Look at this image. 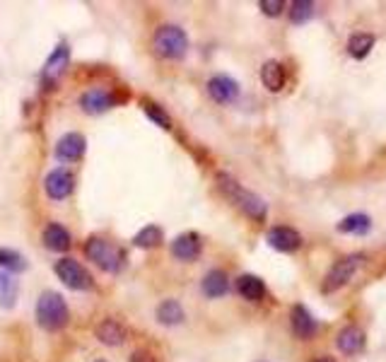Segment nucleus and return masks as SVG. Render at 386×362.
<instances>
[{
	"label": "nucleus",
	"instance_id": "obj_31",
	"mask_svg": "<svg viewBox=\"0 0 386 362\" xmlns=\"http://www.w3.org/2000/svg\"><path fill=\"white\" fill-rule=\"evenodd\" d=\"M314 362H331V360H324V358H321V360H314Z\"/></svg>",
	"mask_w": 386,
	"mask_h": 362
},
{
	"label": "nucleus",
	"instance_id": "obj_1",
	"mask_svg": "<svg viewBox=\"0 0 386 362\" xmlns=\"http://www.w3.org/2000/svg\"><path fill=\"white\" fill-rule=\"evenodd\" d=\"M218 184H220V191L230 198L235 206L242 210L244 215H249L251 220H266V201H263L261 196L251 194L249 189H244L242 184H239L237 179H232L230 174H218Z\"/></svg>",
	"mask_w": 386,
	"mask_h": 362
},
{
	"label": "nucleus",
	"instance_id": "obj_24",
	"mask_svg": "<svg viewBox=\"0 0 386 362\" xmlns=\"http://www.w3.org/2000/svg\"><path fill=\"white\" fill-rule=\"evenodd\" d=\"M162 242H165V232H162L157 225L143 227V230H140L138 235L133 237V244L140 247V249H155V247H160Z\"/></svg>",
	"mask_w": 386,
	"mask_h": 362
},
{
	"label": "nucleus",
	"instance_id": "obj_26",
	"mask_svg": "<svg viewBox=\"0 0 386 362\" xmlns=\"http://www.w3.org/2000/svg\"><path fill=\"white\" fill-rule=\"evenodd\" d=\"M372 46H374V37H372V34H355V37L348 42V54L360 61V58L370 56Z\"/></svg>",
	"mask_w": 386,
	"mask_h": 362
},
{
	"label": "nucleus",
	"instance_id": "obj_15",
	"mask_svg": "<svg viewBox=\"0 0 386 362\" xmlns=\"http://www.w3.org/2000/svg\"><path fill=\"white\" fill-rule=\"evenodd\" d=\"M42 239H44V247L51 249V251H68L70 244H73V237H70V232L63 225H58V223L46 225Z\"/></svg>",
	"mask_w": 386,
	"mask_h": 362
},
{
	"label": "nucleus",
	"instance_id": "obj_10",
	"mask_svg": "<svg viewBox=\"0 0 386 362\" xmlns=\"http://www.w3.org/2000/svg\"><path fill=\"white\" fill-rule=\"evenodd\" d=\"M87 150V140L83 133H66L56 143V157L61 162H78Z\"/></svg>",
	"mask_w": 386,
	"mask_h": 362
},
{
	"label": "nucleus",
	"instance_id": "obj_28",
	"mask_svg": "<svg viewBox=\"0 0 386 362\" xmlns=\"http://www.w3.org/2000/svg\"><path fill=\"white\" fill-rule=\"evenodd\" d=\"M312 15H314V3H309V0H295V3L290 5V20L295 22V25L307 22Z\"/></svg>",
	"mask_w": 386,
	"mask_h": 362
},
{
	"label": "nucleus",
	"instance_id": "obj_22",
	"mask_svg": "<svg viewBox=\"0 0 386 362\" xmlns=\"http://www.w3.org/2000/svg\"><path fill=\"white\" fill-rule=\"evenodd\" d=\"M17 295H20V285H17L15 276L0 271V307L13 309L17 305Z\"/></svg>",
	"mask_w": 386,
	"mask_h": 362
},
{
	"label": "nucleus",
	"instance_id": "obj_23",
	"mask_svg": "<svg viewBox=\"0 0 386 362\" xmlns=\"http://www.w3.org/2000/svg\"><path fill=\"white\" fill-rule=\"evenodd\" d=\"M372 230V220L370 215H362V213H355V215H348L338 223V232L343 235H365V232Z\"/></svg>",
	"mask_w": 386,
	"mask_h": 362
},
{
	"label": "nucleus",
	"instance_id": "obj_4",
	"mask_svg": "<svg viewBox=\"0 0 386 362\" xmlns=\"http://www.w3.org/2000/svg\"><path fill=\"white\" fill-rule=\"evenodd\" d=\"M85 254L104 273H119L124 266V251L104 237H90L85 242Z\"/></svg>",
	"mask_w": 386,
	"mask_h": 362
},
{
	"label": "nucleus",
	"instance_id": "obj_32",
	"mask_svg": "<svg viewBox=\"0 0 386 362\" xmlns=\"http://www.w3.org/2000/svg\"><path fill=\"white\" fill-rule=\"evenodd\" d=\"M95 362H107V360H95Z\"/></svg>",
	"mask_w": 386,
	"mask_h": 362
},
{
	"label": "nucleus",
	"instance_id": "obj_7",
	"mask_svg": "<svg viewBox=\"0 0 386 362\" xmlns=\"http://www.w3.org/2000/svg\"><path fill=\"white\" fill-rule=\"evenodd\" d=\"M358 264H360V256H345V259L336 261L331 271L326 273L324 293H336L338 288H343V285L355 276V271H358Z\"/></svg>",
	"mask_w": 386,
	"mask_h": 362
},
{
	"label": "nucleus",
	"instance_id": "obj_5",
	"mask_svg": "<svg viewBox=\"0 0 386 362\" xmlns=\"http://www.w3.org/2000/svg\"><path fill=\"white\" fill-rule=\"evenodd\" d=\"M54 271H56L58 280H61V283L70 290H80V293H85V290L95 288V280H92L90 271H87L83 264H78L75 259H61L54 266Z\"/></svg>",
	"mask_w": 386,
	"mask_h": 362
},
{
	"label": "nucleus",
	"instance_id": "obj_29",
	"mask_svg": "<svg viewBox=\"0 0 386 362\" xmlns=\"http://www.w3.org/2000/svg\"><path fill=\"white\" fill-rule=\"evenodd\" d=\"M283 8H285L283 0H261V10L266 15H271V17H276V15L283 13Z\"/></svg>",
	"mask_w": 386,
	"mask_h": 362
},
{
	"label": "nucleus",
	"instance_id": "obj_11",
	"mask_svg": "<svg viewBox=\"0 0 386 362\" xmlns=\"http://www.w3.org/2000/svg\"><path fill=\"white\" fill-rule=\"evenodd\" d=\"M208 95L218 104H232L239 97V85L230 75H213L208 80Z\"/></svg>",
	"mask_w": 386,
	"mask_h": 362
},
{
	"label": "nucleus",
	"instance_id": "obj_13",
	"mask_svg": "<svg viewBox=\"0 0 386 362\" xmlns=\"http://www.w3.org/2000/svg\"><path fill=\"white\" fill-rule=\"evenodd\" d=\"M268 244H271L276 251H283V254H290V251H297L302 244V237L297 230L292 227H273L271 232L266 235Z\"/></svg>",
	"mask_w": 386,
	"mask_h": 362
},
{
	"label": "nucleus",
	"instance_id": "obj_18",
	"mask_svg": "<svg viewBox=\"0 0 386 362\" xmlns=\"http://www.w3.org/2000/svg\"><path fill=\"white\" fill-rule=\"evenodd\" d=\"M261 83L266 90L280 92L285 87V68L278 61H266L261 68Z\"/></svg>",
	"mask_w": 386,
	"mask_h": 362
},
{
	"label": "nucleus",
	"instance_id": "obj_14",
	"mask_svg": "<svg viewBox=\"0 0 386 362\" xmlns=\"http://www.w3.org/2000/svg\"><path fill=\"white\" fill-rule=\"evenodd\" d=\"M95 336L99 338V343H104V346H111V348H116V346H121V343L126 341V326L121 324V321H116V319H104V321H99V326L95 329Z\"/></svg>",
	"mask_w": 386,
	"mask_h": 362
},
{
	"label": "nucleus",
	"instance_id": "obj_3",
	"mask_svg": "<svg viewBox=\"0 0 386 362\" xmlns=\"http://www.w3.org/2000/svg\"><path fill=\"white\" fill-rule=\"evenodd\" d=\"M152 49L157 56L167 58V61H179L189 51V37L177 25H162L157 27L155 37H152Z\"/></svg>",
	"mask_w": 386,
	"mask_h": 362
},
{
	"label": "nucleus",
	"instance_id": "obj_20",
	"mask_svg": "<svg viewBox=\"0 0 386 362\" xmlns=\"http://www.w3.org/2000/svg\"><path fill=\"white\" fill-rule=\"evenodd\" d=\"M203 293H206L208 297H222V295H227V290H230V278H227V273L225 271H210L206 273V278H203Z\"/></svg>",
	"mask_w": 386,
	"mask_h": 362
},
{
	"label": "nucleus",
	"instance_id": "obj_21",
	"mask_svg": "<svg viewBox=\"0 0 386 362\" xmlns=\"http://www.w3.org/2000/svg\"><path fill=\"white\" fill-rule=\"evenodd\" d=\"M237 290H239V295L249 302H259V300H263V295H266V285H263V280L256 276H242L237 280Z\"/></svg>",
	"mask_w": 386,
	"mask_h": 362
},
{
	"label": "nucleus",
	"instance_id": "obj_2",
	"mask_svg": "<svg viewBox=\"0 0 386 362\" xmlns=\"http://www.w3.org/2000/svg\"><path fill=\"white\" fill-rule=\"evenodd\" d=\"M37 321L44 331H51V334L66 329V324L70 321V312H68V305H66V300H63V295L46 290L37 302Z\"/></svg>",
	"mask_w": 386,
	"mask_h": 362
},
{
	"label": "nucleus",
	"instance_id": "obj_16",
	"mask_svg": "<svg viewBox=\"0 0 386 362\" xmlns=\"http://www.w3.org/2000/svg\"><path fill=\"white\" fill-rule=\"evenodd\" d=\"M336 343H338V350H341V353L355 355L365 348V331H362L360 326H345L341 334H338Z\"/></svg>",
	"mask_w": 386,
	"mask_h": 362
},
{
	"label": "nucleus",
	"instance_id": "obj_6",
	"mask_svg": "<svg viewBox=\"0 0 386 362\" xmlns=\"http://www.w3.org/2000/svg\"><path fill=\"white\" fill-rule=\"evenodd\" d=\"M44 189H46V196L54 198V201H66V198L75 191L73 172H68V169H63V167L51 169L44 179Z\"/></svg>",
	"mask_w": 386,
	"mask_h": 362
},
{
	"label": "nucleus",
	"instance_id": "obj_12",
	"mask_svg": "<svg viewBox=\"0 0 386 362\" xmlns=\"http://www.w3.org/2000/svg\"><path fill=\"white\" fill-rule=\"evenodd\" d=\"M203 251V242H201V235L196 232H184L179 235L177 239L172 242V254L174 259L179 261H196Z\"/></svg>",
	"mask_w": 386,
	"mask_h": 362
},
{
	"label": "nucleus",
	"instance_id": "obj_27",
	"mask_svg": "<svg viewBox=\"0 0 386 362\" xmlns=\"http://www.w3.org/2000/svg\"><path fill=\"white\" fill-rule=\"evenodd\" d=\"M143 112H145V116H148V119H150L155 126H160V128H172V119H169V114L160 107V104L152 102V99H143Z\"/></svg>",
	"mask_w": 386,
	"mask_h": 362
},
{
	"label": "nucleus",
	"instance_id": "obj_30",
	"mask_svg": "<svg viewBox=\"0 0 386 362\" xmlns=\"http://www.w3.org/2000/svg\"><path fill=\"white\" fill-rule=\"evenodd\" d=\"M131 362H157L155 355L150 353V350H133V355H131Z\"/></svg>",
	"mask_w": 386,
	"mask_h": 362
},
{
	"label": "nucleus",
	"instance_id": "obj_25",
	"mask_svg": "<svg viewBox=\"0 0 386 362\" xmlns=\"http://www.w3.org/2000/svg\"><path fill=\"white\" fill-rule=\"evenodd\" d=\"M0 268L10 276H15V273L27 271V259L15 249H0Z\"/></svg>",
	"mask_w": 386,
	"mask_h": 362
},
{
	"label": "nucleus",
	"instance_id": "obj_9",
	"mask_svg": "<svg viewBox=\"0 0 386 362\" xmlns=\"http://www.w3.org/2000/svg\"><path fill=\"white\" fill-rule=\"evenodd\" d=\"M68 63H70V49L66 42H61L54 51H51L49 61H46V66H44V83L56 85L58 78L66 73Z\"/></svg>",
	"mask_w": 386,
	"mask_h": 362
},
{
	"label": "nucleus",
	"instance_id": "obj_8",
	"mask_svg": "<svg viewBox=\"0 0 386 362\" xmlns=\"http://www.w3.org/2000/svg\"><path fill=\"white\" fill-rule=\"evenodd\" d=\"M116 104H119L116 92L104 90V87H92V90L83 92V97H80V107H83L85 114H104L107 109L116 107Z\"/></svg>",
	"mask_w": 386,
	"mask_h": 362
},
{
	"label": "nucleus",
	"instance_id": "obj_17",
	"mask_svg": "<svg viewBox=\"0 0 386 362\" xmlns=\"http://www.w3.org/2000/svg\"><path fill=\"white\" fill-rule=\"evenodd\" d=\"M292 331L297 338H312L317 334V319L309 314V309H304L302 305L292 307Z\"/></svg>",
	"mask_w": 386,
	"mask_h": 362
},
{
	"label": "nucleus",
	"instance_id": "obj_19",
	"mask_svg": "<svg viewBox=\"0 0 386 362\" xmlns=\"http://www.w3.org/2000/svg\"><path fill=\"white\" fill-rule=\"evenodd\" d=\"M155 314H157V321H160L162 326H179L181 321L186 319L184 307H181L177 300H162L160 305H157Z\"/></svg>",
	"mask_w": 386,
	"mask_h": 362
}]
</instances>
